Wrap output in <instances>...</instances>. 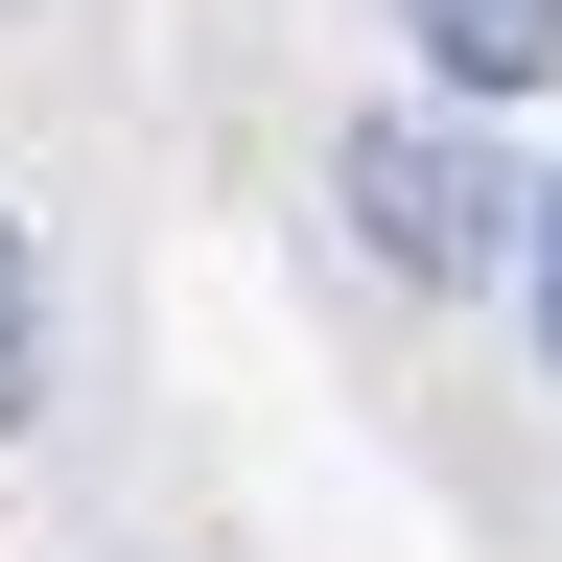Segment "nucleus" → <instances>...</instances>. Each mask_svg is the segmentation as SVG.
Listing matches in <instances>:
<instances>
[{
    "label": "nucleus",
    "mask_w": 562,
    "mask_h": 562,
    "mask_svg": "<svg viewBox=\"0 0 562 562\" xmlns=\"http://www.w3.org/2000/svg\"><path fill=\"white\" fill-rule=\"evenodd\" d=\"M398 24H422L446 94H539V70H562V0H398Z\"/></svg>",
    "instance_id": "nucleus-2"
},
{
    "label": "nucleus",
    "mask_w": 562,
    "mask_h": 562,
    "mask_svg": "<svg viewBox=\"0 0 562 562\" xmlns=\"http://www.w3.org/2000/svg\"><path fill=\"white\" fill-rule=\"evenodd\" d=\"M328 211H351L398 281H492L539 188H492V165H469V117H351V140H328Z\"/></svg>",
    "instance_id": "nucleus-1"
},
{
    "label": "nucleus",
    "mask_w": 562,
    "mask_h": 562,
    "mask_svg": "<svg viewBox=\"0 0 562 562\" xmlns=\"http://www.w3.org/2000/svg\"><path fill=\"white\" fill-rule=\"evenodd\" d=\"M47 398V258H24V211H0V422Z\"/></svg>",
    "instance_id": "nucleus-3"
},
{
    "label": "nucleus",
    "mask_w": 562,
    "mask_h": 562,
    "mask_svg": "<svg viewBox=\"0 0 562 562\" xmlns=\"http://www.w3.org/2000/svg\"><path fill=\"white\" fill-rule=\"evenodd\" d=\"M539 351H562V188H539Z\"/></svg>",
    "instance_id": "nucleus-4"
}]
</instances>
